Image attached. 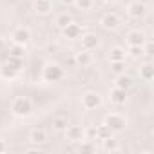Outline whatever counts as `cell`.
Segmentation results:
<instances>
[{"label":"cell","instance_id":"6da1fadb","mask_svg":"<svg viewBox=\"0 0 154 154\" xmlns=\"http://www.w3.org/2000/svg\"><path fill=\"white\" fill-rule=\"evenodd\" d=\"M11 111H13V114H17V116H29L31 111H33V103H31V100L26 98V96H17V98L13 100V103H11Z\"/></svg>","mask_w":154,"mask_h":154},{"label":"cell","instance_id":"7a4b0ae2","mask_svg":"<svg viewBox=\"0 0 154 154\" xmlns=\"http://www.w3.org/2000/svg\"><path fill=\"white\" fill-rule=\"evenodd\" d=\"M105 125L111 129V131H122L125 127V118L120 114V112H111L107 114L105 118Z\"/></svg>","mask_w":154,"mask_h":154},{"label":"cell","instance_id":"3957f363","mask_svg":"<svg viewBox=\"0 0 154 154\" xmlns=\"http://www.w3.org/2000/svg\"><path fill=\"white\" fill-rule=\"evenodd\" d=\"M65 136L69 141H82L85 138V129L82 125H67L65 127Z\"/></svg>","mask_w":154,"mask_h":154},{"label":"cell","instance_id":"277c9868","mask_svg":"<svg viewBox=\"0 0 154 154\" xmlns=\"http://www.w3.org/2000/svg\"><path fill=\"white\" fill-rule=\"evenodd\" d=\"M102 103V98H100V94L98 93H93V91H89V93H85L84 96H82V105H84V109H96L98 105Z\"/></svg>","mask_w":154,"mask_h":154},{"label":"cell","instance_id":"5b68a950","mask_svg":"<svg viewBox=\"0 0 154 154\" xmlns=\"http://www.w3.org/2000/svg\"><path fill=\"white\" fill-rule=\"evenodd\" d=\"M62 76H63L62 67H58V65H45L44 67V78L47 82H58Z\"/></svg>","mask_w":154,"mask_h":154},{"label":"cell","instance_id":"8992f818","mask_svg":"<svg viewBox=\"0 0 154 154\" xmlns=\"http://www.w3.org/2000/svg\"><path fill=\"white\" fill-rule=\"evenodd\" d=\"M13 42L15 44H20V45H24L29 38H31V33H29V29H26V27H18L15 33H13Z\"/></svg>","mask_w":154,"mask_h":154},{"label":"cell","instance_id":"52a82bcc","mask_svg":"<svg viewBox=\"0 0 154 154\" xmlns=\"http://www.w3.org/2000/svg\"><path fill=\"white\" fill-rule=\"evenodd\" d=\"M63 35L67 38H78L82 35V26L80 24H76V22H71L63 27Z\"/></svg>","mask_w":154,"mask_h":154},{"label":"cell","instance_id":"ba28073f","mask_svg":"<svg viewBox=\"0 0 154 154\" xmlns=\"http://www.w3.org/2000/svg\"><path fill=\"white\" fill-rule=\"evenodd\" d=\"M51 9H53L51 0H35V11L38 15H47L51 13Z\"/></svg>","mask_w":154,"mask_h":154},{"label":"cell","instance_id":"9c48e42d","mask_svg":"<svg viewBox=\"0 0 154 154\" xmlns=\"http://www.w3.org/2000/svg\"><path fill=\"white\" fill-rule=\"evenodd\" d=\"M102 24H103L105 29H116L118 24H120V18H118L114 13H107V15L102 18Z\"/></svg>","mask_w":154,"mask_h":154},{"label":"cell","instance_id":"30bf717a","mask_svg":"<svg viewBox=\"0 0 154 154\" xmlns=\"http://www.w3.org/2000/svg\"><path fill=\"white\" fill-rule=\"evenodd\" d=\"M31 141H33L35 145H44V143L47 141V132H45V129H35V131L31 132Z\"/></svg>","mask_w":154,"mask_h":154},{"label":"cell","instance_id":"8fae6325","mask_svg":"<svg viewBox=\"0 0 154 154\" xmlns=\"http://www.w3.org/2000/svg\"><path fill=\"white\" fill-rule=\"evenodd\" d=\"M129 15H131L132 18H140V17H143V15H145V6L140 4V2H132V4L129 6Z\"/></svg>","mask_w":154,"mask_h":154},{"label":"cell","instance_id":"7c38bea8","mask_svg":"<svg viewBox=\"0 0 154 154\" xmlns=\"http://www.w3.org/2000/svg\"><path fill=\"white\" fill-rule=\"evenodd\" d=\"M96 45H98V38H96L94 35H85V36H82V47H84L85 51H93Z\"/></svg>","mask_w":154,"mask_h":154},{"label":"cell","instance_id":"4fadbf2b","mask_svg":"<svg viewBox=\"0 0 154 154\" xmlns=\"http://www.w3.org/2000/svg\"><path fill=\"white\" fill-rule=\"evenodd\" d=\"M127 42H129V45H141V44H143V33H140V31H131V33L127 35Z\"/></svg>","mask_w":154,"mask_h":154},{"label":"cell","instance_id":"5bb4252c","mask_svg":"<svg viewBox=\"0 0 154 154\" xmlns=\"http://www.w3.org/2000/svg\"><path fill=\"white\" fill-rule=\"evenodd\" d=\"M111 102L112 103H125V91L123 89H120V87H116L112 93H111Z\"/></svg>","mask_w":154,"mask_h":154},{"label":"cell","instance_id":"9a60e30c","mask_svg":"<svg viewBox=\"0 0 154 154\" xmlns=\"http://www.w3.org/2000/svg\"><path fill=\"white\" fill-rule=\"evenodd\" d=\"M67 125H69L67 118H63V116H56V118H53V129H54V131H65Z\"/></svg>","mask_w":154,"mask_h":154},{"label":"cell","instance_id":"2e32d148","mask_svg":"<svg viewBox=\"0 0 154 154\" xmlns=\"http://www.w3.org/2000/svg\"><path fill=\"white\" fill-rule=\"evenodd\" d=\"M74 60H76V63H82V65H87L89 62H91V54H89V51H80V53H76V56H74Z\"/></svg>","mask_w":154,"mask_h":154},{"label":"cell","instance_id":"e0dca14e","mask_svg":"<svg viewBox=\"0 0 154 154\" xmlns=\"http://www.w3.org/2000/svg\"><path fill=\"white\" fill-rule=\"evenodd\" d=\"M111 129L103 123V125H100V127H96V140H105V138H109L111 136Z\"/></svg>","mask_w":154,"mask_h":154},{"label":"cell","instance_id":"ac0fdd59","mask_svg":"<svg viewBox=\"0 0 154 154\" xmlns=\"http://www.w3.org/2000/svg\"><path fill=\"white\" fill-rule=\"evenodd\" d=\"M102 143H103V149H105V150H118V141H116L112 136L102 140Z\"/></svg>","mask_w":154,"mask_h":154},{"label":"cell","instance_id":"d6986e66","mask_svg":"<svg viewBox=\"0 0 154 154\" xmlns=\"http://www.w3.org/2000/svg\"><path fill=\"white\" fill-rule=\"evenodd\" d=\"M71 22H72V17H71L69 13H62V15L56 18V24H58V27H62V29H63L67 24H71Z\"/></svg>","mask_w":154,"mask_h":154},{"label":"cell","instance_id":"ffe728a7","mask_svg":"<svg viewBox=\"0 0 154 154\" xmlns=\"http://www.w3.org/2000/svg\"><path fill=\"white\" fill-rule=\"evenodd\" d=\"M120 60H125V53H123V49L114 47L111 51V62H120Z\"/></svg>","mask_w":154,"mask_h":154},{"label":"cell","instance_id":"44dd1931","mask_svg":"<svg viewBox=\"0 0 154 154\" xmlns=\"http://www.w3.org/2000/svg\"><path fill=\"white\" fill-rule=\"evenodd\" d=\"M132 85V80L129 78V76H120V78H118V82H116V87H120V89H129Z\"/></svg>","mask_w":154,"mask_h":154},{"label":"cell","instance_id":"7402d4cb","mask_svg":"<svg viewBox=\"0 0 154 154\" xmlns=\"http://www.w3.org/2000/svg\"><path fill=\"white\" fill-rule=\"evenodd\" d=\"M20 65H22V60H20V58H17V56H11V58H9V62H8V67H9V69H13V71H17V72L20 71Z\"/></svg>","mask_w":154,"mask_h":154},{"label":"cell","instance_id":"603a6c76","mask_svg":"<svg viewBox=\"0 0 154 154\" xmlns=\"http://www.w3.org/2000/svg\"><path fill=\"white\" fill-rule=\"evenodd\" d=\"M0 76H4V78H15L17 76V71L9 69V67H4L2 71H0Z\"/></svg>","mask_w":154,"mask_h":154},{"label":"cell","instance_id":"cb8c5ba5","mask_svg":"<svg viewBox=\"0 0 154 154\" xmlns=\"http://www.w3.org/2000/svg\"><path fill=\"white\" fill-rule=\"evenodd\" d=\"M22 53H24V45H20V44H15V47L11 49V56L22 58Z\"/></svg>","mask_w":154,"mask_h":154},{"label":"cell","instance_id":"d4e9b609","mask_svg":"<svg viewBox=\"0 0 154 154\" xmlns=\"http://www.w3.org/2000/svg\"><path fill=\"white\" fill-rule=\"evenodd\" d=\"M76 6H78L80 9H89L93 6V0H74Z\"/></svg>","mask_w":154,"mask_h":154},{"label":"cell","instance_id":"484cf974","mask_svg":"<svg viewBox=\"0 0 154 154\" xmlns=\"http://www.w3.org/2000/svg\"><path fill=\"white\" fill-rule=\"evenodd\" d=\"M85 138H87V140H96V129H94V127L85 129Z\"/></svg>","mask_w":154,"mask_h":154},{"label":"cell","instance_id":"4316f807","mask_svg":"<svg viewBox=\"0 0 154 154\" xmlns=\"http://www.w3.org/2000/svg\"><path fill=\"white\" fill-rule=\"evenodd\" d=\"M112 71H114V72H122V71H123V60L112 62Z\"/></svg>","mask_w":154,"mask_h":154},{"label":"cell","instance_id":"83f0119b","mask_svg":"<svg viewBox=\"0 0 154 154\" xmlns=\"http://www.w3.org/2000/svg\"><path fill=\"white\" fill-rule=\"evenodd\" d=\"M141 76L145 80H150V65H145V69L141 71Z\"/></svg>","mask_w":154,"mask_h":154},{"label":"cell","instance_id":"f1b7e54d","mask_svg":"<svg viewBox=\"0 0 154 154\" xmlns=\"http://www.w3.org/2000/svg\"><path fill=\"white\" fill-rule=\"evenodd\" d=\"M47 51L49 53H56L58 51V45H47Z\"/></svg>","mask_w":154,"mask_h":154},{"label":"cell","instance_id":"f546056e","mask_svg":"<svg viewBox=\"0 0 154 154\" xmlns=\"http://www.w3.org/2000/svg\"><path fill=\"white\" fill-rule=\"evenodd\" d=\"M6 149H8V145L4 143V140H0V152H4Z\"/></svg>","mask_w":154,"mask_h":154},{"label":"cell","instance_id":"4dcf8cb0","mask_svg":"<svg viewBox=\"0 0 154 154\" xmlns=\"http://www.w3.org/2000/svg\"><path fill=\"white\" fill-rule=\"evenodd\" d=\"M40 150H42L40 147H29L27 149V152H40Z\"/></svg>","mask_w":154,"mask_h":154},{"label":"cell","instance_id":"1f68e13d","mask_svg":"<svg viewBox=\"0 0 154 154\" xmlns=\"http://www.w3.org/2000/svg\"><path fill=\"white\" fill-rule=\"evenodd\" d=\"M4 45H6V42H4V40H2V38H0V49H2V47H4Z\"/></svg>","mask_w":154,"mask_h":154},{"label":"cell","instance_id":"d6a6232c","mask_svg":"<svg viewBox=\"0 0 154 154\" xmlns=\"http://www.w3.org/2000/svg\"><path fill=\"white\" fill-rule=\"evenodd\" d=\"M105 4H112V2H116V0H103Z\"/></svg>","mask_w":154,"mask_h":154}]
</instances>
